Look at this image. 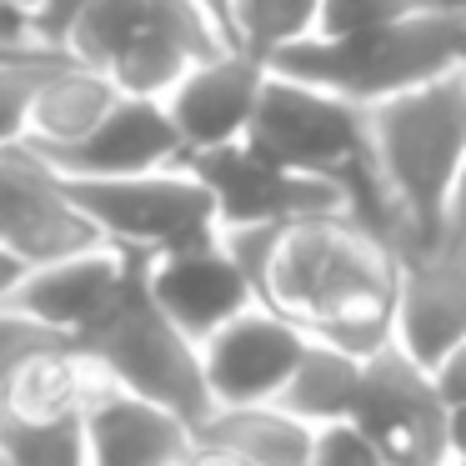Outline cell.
Listing matches in <instances>:
<instances>
[{"instance_id":"1","label":"cell","mask_w":466,"mask_h":466,"mask_svg":"<svg viewBox=\"0 0 466 466\" xmlns=\"http://www.w3.org/2000/svg\"><path fill=\"white\" fill-rule=\"evenodd\" d=\"M396 251L356 216H306L281 226L261 301L296 316L311 336L371 356L396 341Z\"/></svg>"},{"instance_id":"2","label":"cell","mask_w":466,"mask_h":466,"mask_svg":"<svg viewBox=\"0 0 466 466\" xmlns=\"http://www.w3.org/2000/svg\"><path fill=\"white\" fill-rule=\"evenodd\" d=\"M366 136L391 201L421 246L446 241V206L466 166V71L431 76L401 96L366 106Z\"/></svg>"},{"instance_id":"3","label":"cell","mask_w":466,"mask_h":466,"mask_svg":"<svg viewBox=\"0 0 466 466\" xmlns=\"http://www.w3.org/2000/svg\"><path fill=\"white\" fill-rule=\"evenodd\" d=\"M76 346L101 366L106 381L141 391L151 401L181 411L201 431L216 411L206 351L151 291V251H131V271L116 301L96 316L86 331H76Z\"/></svg>"},{"instance_id":"4","label":"cell","mask_w":466,"mask_h":466,"mask_svg":"<svg viewBox=\"0 0 466 466\" xmlns=\"http://www.w3.org/2000/svg\"><path fill=\"white\" fill-rule=\"evenodd\" d=\"M466 5L456 0H426L421 11L361 35H306L271 56L276 71L301 76L311 86L346 96L356 106H376L401 96L431 76L461 66Z\"/></svg>"},{"instance_id":"5","label":"cell","mask_w":466,"mask_h":466,"mask_svg":"<svg viewBox=\"0 0 466 466\" xmlns=\"http://www.w3.org/2000/svg\"><path fill=\"white\" fill-rule=\"evenodd\" d=\"M66 186L106 231V241L131 251L161 256L221 236V206L191 161L131 176H66Z\"/></svg>"},{"instance_id":"6","label":"cell","mask_w":466,"mask_h":466,"mask_svg":"<svg viewBox=\"0 0 466 466\" xmlns=\"http://www.w3.org/2000/svg\"><path fill=\"white\" fill-rule=\"evenodd\" d=\"M101 241L106 231L41 151L25 141L0 146V281Z\"/></svg>"},{"instance_id":"7","label":"cell","mask_w":466,"mask_h":466,"mask_svg":"<svg viewBox=\"0 0 466 466\" xmlns=\"http://www.w3.org/2000/svg\"><path fill=\"white\" fill-rule=\"evenodd\" d=\"M376 436L391 466H441L451 461V401L426 361L401 341H386L366 356V381L356 416Z\"/></svg>"},{"instance_id":"8","label":"cell","mask_w":466,"mask_h":466,"mask_svg":"<svg viewBox=\"0 0 466 466\" xmlns=\"http://www.w3.org/2000/svg\"><path fill=\"white\" fill-rule=\"evenodd\" d=\"M191 171L211 186L216 206H221V226H271L336 211L351 216V191L336 176L296 171V166L256 151L251 141L191 151Z\"/></svg>"},{"instance_id":"9","label":"cell","mask_w":466,"mask_h":466,"mask_svg":"<svg viewBox=\"0 0 466 466\" xmlns=\"http://www.w3.org/2000/svg\"><path fill=\"white\" fill-rule=\"evenodd\" d=\"M311 331L296 316L256 301L241 316L211 331L201 341L206 376H211L216 406H256V401H281L286 381L296 376Z\"/></svg>"},{"instance_id":"10","label":"cell","mask_w":466,"mask_h":466,"mask_svg":"<svg viewBox=\"0 0 466 466\" xmlns=\"http://www.w3.org/2000/svg\"><path fill=\"white\" fill-rule=\"evenodd\" d=\"M156 41H171L186 46L191 56H221L226 46H241L226 21L201 5V0H91L86 15L71 25L66 46H71L81 61L91 66H111L121 61L126 51L136 46H156Z\"/></svg>"},{"instance_id":"11","label":"cell","mask_w":466,"mask_h":466,"mask_svg":"<svg viewBox=\"0 0 466 466\" xmlns=\"http://www.w3.org/2000/svg\"><path fill=\"white\" fill-rule=\"evenodd\" d=\"M266 81H271V56L251 51V46H226L221 56L196 61L166 96V106H171L186 146L211 151V146L246 141Z\"/></svg>"},{"instance_id":"12","label":"cell","mask_w":466,"mask_h":466,"mask_svg":"<svg viewBox=\"0 0 466 466\" xmlns=\"http://www.w3.org/2000/svg\"><path fill=\"white\" fill-rule=\"evenodd\" d=\"M131 271V246H86L76 256H56V261L25 266L21 276L0 281V306L25 316H41V321L61 326V331H86L106 306L116 301V291L126 286Z\"/></svg>"},{"instance_id":"13","label":"cell","mask_w":466,"mask_h":466,"mask_svg":"<svg viewBox=\"0 0 466 466\" xmlns=\"http://www.w3.org/2000/svg\"><path fill=\"white\" fill-rule=\"evenodd\" d=\"M396 341L431 371L456 341H466V246L441 241L401 256Z\"/></svg>"},{"instance_id":"14","label":"cell","mask_w":466,"mask_h":466,"mask_svg":"<svg viewBox=\"0 0 466 466\" xmlns=\"http://www.w3.org/2000/svg\"><path fill=\"white\" fill-rule=\"evenodd\" d=\"M46 161L61 176H131L191 161V146L161 96H121L86 141L51 151Z\"/></svg>"},{"instance_id":"15","label":"cell","mask_w":466,"mask_h":466,"mask_svg":"<svg viewBox=\"0 0 466 466\" xmlns=\"http://www.w3.org/2000/svg\"><path fill=\"white\" fill-rule=\"evenodd\" d=\"M151 291L196 341L221 331L246 306H256V286L246 281L241 261L231 256V246L221 236L151 256Z\"/></svg>"},{"instance_id":"16","label":"cell","mask_w":466,"mask_h":466,"mask_svg":"<svg viewBox=\"0 0 466 466\" xmlns=\"http://www.w3.org/2000/svg\"><path fill=\"white\" fill-rule=\"evenodd\" d=\"M86 421H91L96 466H186L201 451L196 421L116 381L91 396Z\"/></svg>"},{"instance_id":"17","label":"cell","mask_w":466,"mask_h":466,"mask_svg":"<svg viewBox=\"0 0 466 466\" xmlns=\"http://www.w3.org/2000/svg\"><path fill=\"white\" fill-rule=\"evenodd\" d=\"M316 431L306 416L286 411L281 401H256V406H216L211 421L196 431L201 451L231 456L241 466H311Z\"/></svg>"},{"instance_id":"18","label":"cell","mask_w":466,"mask_h":466,"mask_svg":"<svg viewBox=\"0 0 466 466\" xmlns=\"http://www.w3.org/2000/svg\"><path fill=\"white\" fill-rule=\"evenodd\" d=\"M121 96L126 91L101 71V66H91V61L76 56V61H66L61 71L41 86L31 116H25L21 141L31 146V151H41V156L66 151V146L86 141V136L111 116V106L121 101Z\"/></svg>"},{"instance_id":"19","label":"cell","mask_w":466,"mask_h":466,"mask_svg":"<svg viewBox=\"0 0 466 466\" xmlns=\"http://www.w3.org/2000/svg\"><path fill=\"white\" fill-rule=\"evenodd\" d=\"M361 381H366V356L351 351L341 341L311 336L296 376L286 381L281 406L296 416H306L311 426H331V421H351L356 401H361Z\"/></svg>"},{"instance_id":"20","label":"cell","mask_w":466,"mask_h":466,"mask_svg":"<svg viewBox=\"0 0 466 466\" xmlns=\"http://www.w3.org/2000/svg\"><path fill=\"white\" fill-rule=\"evenodd\" d=\"M5 466H96L91 421L81 411H11L0 416Z\"/></svg>"},{"instance_id":"21","label":"cell","mask_w":466,"mask_h":466,"mask_svg":"<svg viewBox=\"0 0 466 466\" xmlns=\"http://www.w3.org/2000/svg\"><path fill=\"white\" fill-rule=\"evenodd\" d=\"M316 21H321V0H236L231 11L236 41L261 56H276L316 35Z\"/></svg>"},{"instance_id":"22","label":"cell","mask_w":466,"mask_h":466,"mask_svg":"<svg viewBox=\"0 0 466 466\" xmlns=\"http://www.w3.org/2000/svg\"><path fill=\"white\" fill-rule=\"evenodd\" d=\"M426 0H321L316 35H361L376 25H391L401 15L421 11Z\"/></svg>"},{"instance_id":"23","label":"cell","mask_w":466,"mask_h":466,"mask_svg":"<svg viewBox=\"0 0 466 466\" xmlns=\"http://www.w3.org/2000/svg\"><path fill=\"white\" fill-rule=\"evenodd\" d=\"M311 466H391V456L376 446V436L361 421H331L316 431Z\"/></svg>"},{"instance_id":"24","label":"cell","mask_w":466,"mask_h":466,"mask_svg":"<svg viewBox=\"0 0 466 466\" xmlns=\"http://www.w3.org/2000/svg\"><path fill=\"white\" fill-rule=\"evenodd\" d=\"M86 5H91V0H46V5H41V31L56 35V41H66L71 25L86 15Z\"/></svg>"},{"instance_id":"25","label":"cell","mask_w":466,"mask_h":466,"mask_svg":"<svg viewBox=\"0 0 466 466\" xmlns=\"http://www.w3.org/2000/svg\"><path fill=\"white\" fill-rule=\"evenodd\" d=\"M436 381H441L446 401H466V341H456L451 351L441 356V366H436Z\"/></svg>"},{"instance_id":"26","label":"cell","mask_w":466,"mask_h":466,"mask_svg":"<svg viewBox=\"0 0 466 466\" xmlns=\"http://www.w3.org/2000/svg\"><path fill=\"white\" fill-rule=\"evenodd\" d=\"M446 241L466 246V166H461V176H456L451 206H446Z\"/></svg>"},{"instance_id":"27","label":"cell","mask_w":466,"mask_h":466,"mask_svg":"<svg viewBox=\"0 0 466 466\" xmlns=\"http://www.w3.org/2000/svg\"><path fill=\"white\" fill-rule=\"evenodd\" d=\"M451 456H466V401H451Z\"/></svg>"},{"instance_id":"28","label":"cell","mask_w":466,"mask_h":466,"mask_svg":"<svg viewBox=\"0 0 466 466\" xmlns=\"http://www.w3.org/2000/svg\"><path fill=\"white\" fill-rule=\"evenodd\" d=\"M201 5H211V11L226 21V31H231V11H236V0H201ZM231 35H236V31H231Z\"/></svg>"},{"instance_id":"29","label":"cell","mask_w":466,"mask_h":466,"mask_svg":"<svg viewBox=\"0 0 466 466\" xmlns=\"http://www.w3.org/2000/svg\"><path fill=\"white\" fill-rule=\"evenodd\" d=\"M11 5H21V11H31L35 21H41V5H46V0H11Z\"/></svg>"},{"instance_id":"30","label":"cell","mask_w":466,"mask_h":466,"mask_svg":"<svg viewBox=\"0 0 466 466\" xmlns=\"http://www.w3.org/2000/svg\"><path fill=\"white\" fill-rule=\"evenodd\" d=\"M456 5H461V0H456ZM461 71H466V35H461Z\"/></svg>"},{"instance_id":"31","label":"cell","mask_w":466,"mask_h":466,"mask_svg":"<svg viewBox=\"0 0 466 466\" xmlns=\"http://www.w3.org/2000/svg\"><path fill=\"white\" fill-rule=\"evenodd\" d=\"M451 466H466V456H451Z\"/></svg>"},{"instance_id":"32","label":"cell","mask_w":466,"mask_h":466,"mask_svg":"<svg viewBox=\"0 0 466 466\" xmlns=\"http://www.w3.org/2000/svg\"><path fill=\"white\" fill-rule=\"evenodd\" d=\"M441 466H451V461H441Z\"/></svg>"},{"instance_id":"33","label":"cell","mask_w":466,"mask_h":466,"mask_svg":"<svg viewBox=\"0 0 466 466\" xmlns=\"http://www.w3.org/2000/svg\"><path fill=\"white\" fill-rule=\"evenodd\" d=\"M461 5H466V0H461Z\"/></svg>"}]
</instances>
